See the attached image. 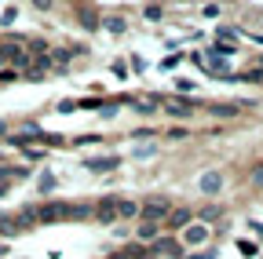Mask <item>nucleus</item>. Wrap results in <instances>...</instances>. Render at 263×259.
I'll list each match as a JSON object with an SVG mask.
<instances>
[{"mask_svg":"<svg viewBox=\"0 0 263 259\" xmlns=\"http://www.w3.org/2000/svg\"><path fill=\"white\" fill-rule=\"evenodd\" d=\"M0 135H4V121H0Z\"/></svg>","mask_w":263,"mask_h":259,"instance_id":"nucleus-24","label":"nucleus"},{"mask_svg":"<svg viewBox=\"0 0 263 259\" xmlns=\"http://www.w3.org/2000/svg\"><path fill=\"white\" fill-rule=\"evenodd\" d=\"M249 186L252 190H263V161H256V165L249 168Z\"/></svg>","mask_w":263,"mask_h":259,"instance_id":"nucleus-15","label":"nucleus"},{"mask_svg":"<svg viewBox=\"0 0 263 259\" xmlns=\"http://www.w3.org/2000/svg\"><path fill=\"white\" fill-rule=\"evenodd\" d=\"M110 259H128V255H124V248H121V252H114V255H110Z\"/></svg>","mask_w":263,"mask_h":259,"instance_id":"nucleus-23","label":"nucleus"},{"mask_svg":"<svg viewBox=\"0 0 263 259\" xmlns=\"http://www.w3.org/2000/svg\"><path fill=\"white\" fill-rule=\"evenodd\" d=\"M139 201H128V197H117V219H139Z\"/></svg>","mask_w":263,"mask_h":259,"instance_id":"nucleus-10","label":"nucleus"},{"mask_svg":"<svg viewBox=\"0 0 263 259\" xmlns=\"http://www.w3.org/2000/svg\"><path fill=\"white\" fill-rule=\"evenodd\" d=\"M143 15H146L150 22H157V18H161V4H146V8H143Z\"/></svg>","mask_w":263,"mask_h":259,"instance_id":"nucleus-17","label":"nucleus"},{"mask_svg":"<svg viewBox=\"0 0 263 259\" xmlns=\"http://www.w3.org/2000/svg\"><path fill=\"white\" fill-rule=\"evenodd\" d=\"M77 22H81V29H88V33L103 29V18H99V11L91 4H77Z\"/></svg>","mask_w":263,"mask_h":259,"instance_id":"nucleus-6","label":"nucleus"},{"mask_svg":"<svg viewBox=\"0 0 263 259\" xmlns=\"http://www.w3.org/2000/svg\"><path fill=\"white\" fill-rule=\"evenodd\" d=\"M223 186H227V175L223 172H205L201 179H197V190H201V193H209V197H219V193H223Z\"/></svg>","mask_w":263,"mask_h":259,"instance_id":"nucleus-4","label":"nucleus"},{"mask_svg":"<svg viewBox=\"0 0 263 259\" xmlns=\"http://www.w3.org/2000/svg\"><path fill=\"white\" fill-rule=\"evenodd\" d=\"M29 4L37 8V11H51V8H55V0H29Z\"/></svg>","mask_w":263,"mask_h":259,"instance_id":"nucleus-18","label":"nucleus"},{"mask_svg":"<svg viewBox=\"0 0 263 259\" xmlns=\"http://www.w3.org/2000/svg\"><path fill=\"white\" fill-rule=\"evenodd\" d=\"M209 234H212V226H209V223H201V219H194L186 230H183V237H179V241H183L186 248H201V245L209 241Z\"/></svg>","mask_w":263,"mask_h":259,"instance_id":"nucleus-2","label":"nucleus"},{"mask_svg":"<svg viewBox=\"0 0 263 259\" xmlns=\"http://www.w3.org/2000/svg\"><path fill=\"white\" fill-rule=\"evenodd\" d=\"M194 259H216V252H212V248H209V252H197Z\"/></svg>","mask_w":263,"mask_h":259,"instance_id":"nucleus-22","label":"nucleus"},{"mask_svg":"<svg viewBox=\"0 0 263 259\" xmlns=\"http://www.w3.org/2000/svg\"><path fill=\"white\" fill-rule=\"evenodd\" d=\"M238 110H241V106H234V103H212V106H209V113H212V117H219V121L238 117Z\"/></svg>","mask_w":263,"mask_h":259,"instance_id":"nucleus-13","label":"nucleus"},{"mask_svg":"<svg viewBox=\"0 0 263 259\" xmlns=\"http://www.w3.org/2000/svg\"><path fill=\"white\" fill-rule=\"evenodd\" d=\"M190 223H194V208L179 205V208H172V212H168V219H164L161 226H164V230H186Z\"/></svg>","mask_w":263,"mask_h":259,"instance_id":"nucleus-5","label":"nucleus"},{"mask_svg":"<svg viewBox=\"0 0 263 259\" xmlns=\"http://www.w3.org/2000/svg\"><path fill=\"white\" fill-rule=\"evenodd\" d=\"M41 190H55V175H44L41 179Z\"/></svg>","mask_w":263,"mask_h":259,"instance_id":"nucleus-21","label":"nucleus"},{"mask_svg":"<svg viewBox=\"0 0 263 259\" xmlns=\"http://www.w3.org/2000/svg\"><path fill=\"white\" fill-rule=\"evenodd\" d=\"M157 237H161V223H146V219H139V226H136V241L154 245Z\"/></svg>","mask_w":263,"mask_h":259,"instance_id":"nucleus-8","label":"nucleus"},{"mask_svg":"<svg viewBox=\"0 0 263 259\" xmlns=\"http://www.w3.org/2000/svg\"><path fill=\"white\" fill-rule=\"evenodd\" d=\"M95 219L99 223H117V197H103L95 205Z\"/></svg>","mask_w":263,"mask_h":259,"instance_id":"nucleus-9","label":"nucleus"},{"mask_svg":"<svg viewBox=\"0 0 263 259\" xmlns=\"http://www.w3.org/2000/svg\"><path fill=\"white\" fill-rule=\"evenodd\" d=\"M117 165H121L117 157H91V161H88L84 168H88V172H114Z\"/></svg>","mask_w":263,"mask_h":259,"instance_id":"nucleus-11","label":"nucleus"},{"mask_svg":"<svg viewBox=\"0 0 263 259\" xmlns=\"http://www.w3.org/2000/svg\"><path fill=\"white\" fill-rule=\"evenodd\" d=\"M15 77H18L15 70H0V84H8V81H15Z\"/></svg>","mask_w":263,"mask_h":259,"instance_id":"nucleus-20","label":"nucleus"},{"mask_svg":"<svg viewBox=\"0 0 263 259\" xmlns=\"http://www.w3.org/2000/svg\"><path fill=\"white\" fill-rule=\"evenodd\" d=\"M103 29H110V33H124L128 22H124L121 15H110V18H103Z\"/></svg>","mask_w":263,"mask_h":259,"instance_id":"nucleus-16","label":"nucleus"},{"mask_svg":"<svg viewBox=\"0 0 263 259\" xmlns=\"http://www.w3.org/2000/svg\"><path fill=\"white\" fill-rule=\"evenodd\" d=\"M172 208H176V205H172L168 197H161V193H157V197H146V201H143L139 219H146V223H164Z\"/></svg>","mask_w":263,"mask_h":259,"instance_id":"nucleus-1","label":"nucleus"},{"mask_svg":"<svg viewBox=\"0 0 263 259\" xmlns=\"http://www.w3.org/2000/svg\"><path fill=\"white\" fill-rule=\"evenodd\" d=\"M150 252H154V259H157V255L183 259V255H186V245H183V241H176V237H157V241L150 245Z\"/></svg>","mask_w":263,"mask_h":259,"instance_id":"nucleus-3","label":"nucleus"},{"mask_svg":"<svg viewBox=\"0 0 263 259\" xmlns=\"http://www.w3.org/2000/svg\"><path fill=\"white\" fill-rule=\"evenodd\" d=\"M15 66H18V70H26V66H29V55H26V51H18V55H15Z\"/></svg>","mask_w":263,"mask_h":259,"instance_id":"nucleus-19","label":"nucleus"},{"mask_svg":"<svg viewBox=\"0 0 263 259\" xmlns=\"http://www.w3.org/2000/svg\"><path fill=\"white\" fill-rule=\"evenodd\" d=\"M197 219L212 226V223H219V219H223V208H219V205H205L201 212H197Z\"/></svg>","mask_w":263,"mask_h":259,"instance_id":"nucleus-14","label":"nucleus"},{"mask_svg":"<svg viewBox=\"0 0 263 259\" xmlns=\"http://www.w3.org/2000/svg\"><path fill=\"white\" fill-rule=\"evenodd\" d=\"M66 212H70V205L51 201V205H41V208H37V219H41V223H55V219H66Z\"/></svg>","mask_w":263,"mask_h":259,"instance_id":"nucleus-7","label":"nucleus"},{"mask_svg":"<svg viewBox=\"0 0 263 259\" xmlns=\"http://www.w3.org/2000/svg\"><path fill=\"white\" fill-rule=\"evenodd\" d=\"M0 234L15 237V234H26V226L18 223V215H4V219H0Z\"/></svg>","mask_w":263,"mask_h":259,"instance_id":"nucleus-12","label":"nucleus"}]
</instances>
